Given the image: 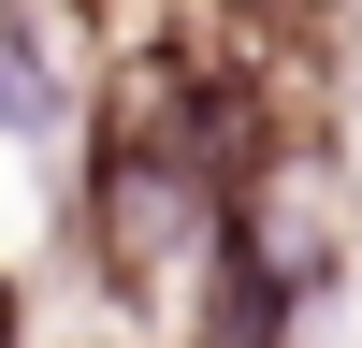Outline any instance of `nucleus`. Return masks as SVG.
Masks as SVG:
<instances>
[{"label":"nucleus","instance_id":"nucleus-1","mask_svg":"<svg viewBox=\"0 0 362 348\" xmlns=\"http://www.w3.org/2000/svg\"><path fill=\"white\" fill-rule=\"evenodd\" d=\"M319 145H334V174H348V203H362V0H319Z\"/></svg>","mask_w":362,"mask_h":348}]
</instances>
